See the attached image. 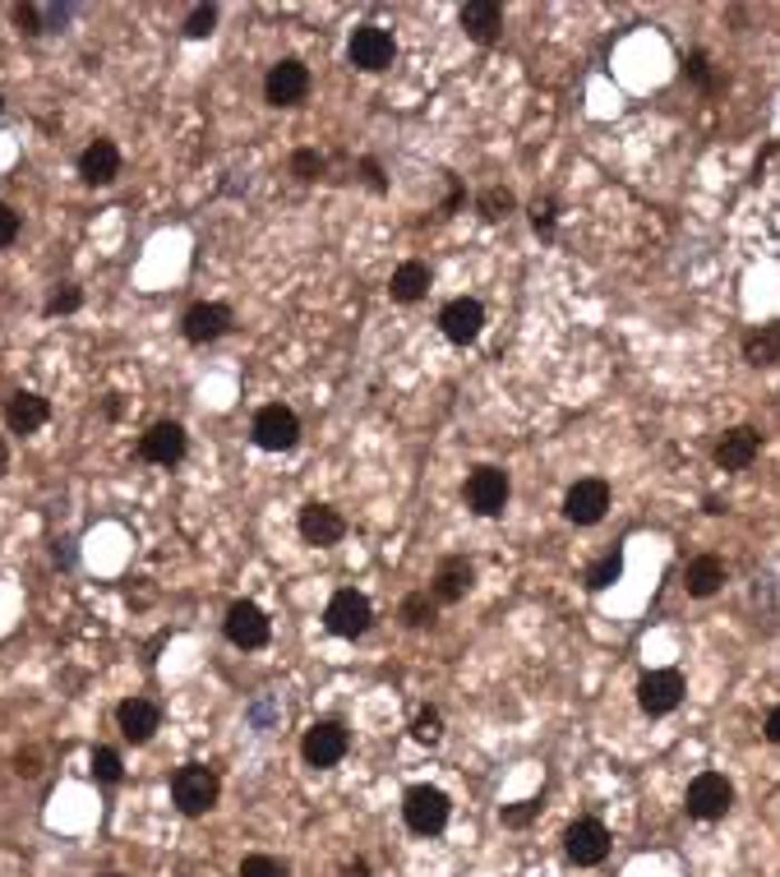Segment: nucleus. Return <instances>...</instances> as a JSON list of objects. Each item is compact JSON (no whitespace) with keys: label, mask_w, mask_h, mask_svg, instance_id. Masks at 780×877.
Listing matches in <instances>:
<instances>
[{"label":"nucleus","mask_w":780,"mask_h":877,"mask_svg":"<svg viewBox=\"0 0 780 877\" xmlns=\"http://www.w3.org/2000/svg\"><path fill=\"white\" fill-rule=\"evenodd\" d=\"M217 795H223V780H217L213 767L185 762V767L171 771V804L185 812V818H204V812H213Z\"/></svg>","instance_id":"f257e3e1"},{"label":"nucleus","mask_w":780,"mask_h":877,"mask_svg":"<svg viewBox=\"0 0 780 877\" xmlns=\"http://www.w3.org/2000/svg\"><path fill=\"white\" fill-rule=\"evenodd\" d=\"M448 795L440 786H412L407 795H402V822H407L412 836H440L448 827Z\"/></svg>","instance_id":"f03ea898"},{"label":"nucleus","mask_w":780,"mask_h":877,"mask_svg":"<svg viewBox=\"0 0 780 877\" xmlns=\"http://www.w3.org/2000/svg\"><path fill=\"white\" fill-rule=\"evenodd\" d=\"M509 494H513V485H509V472L504 466H476L472 476H466V485H462V499H466V509H472L476 518H498L509 509Z\"/></svg>","instance_id":"7ed1b4c3"},{"label":"nucleus","mask_w":780,"mask_h":877,"mask_svg":"<svg viewBox=\"0 0 780 877\" xmlns=\"http://www.w3.org/2000/svg\"><path fill=\"white\" fill-rule=\"evenodd\" d=\"M249 434H255V444L264 453H287L300 444V416L292 412V406L283 402H268L255 412V425H249Z\"/></svg>","instance_id":"20e7f679"},{"label":"nucleus","mask_w":780,"mask_h":877,"mask_svg":"<svg viewBox=\"0 0 780 877\" xmlns=\"http://www.w3.org/2000/svg\"><path fill=\"white\" fill-rule=\"evenodd\" d=\"M683 808H689V818H698V822H721L734 808V786L721 771H702V776H693L689 795H683Z\"/></svg>","instance_id":"39448f33"},{"label":"nucleus","mask_w":780,"mask_h":877,"mask_svg":"<svg viewBox=\"0 0 780 877\" xmlns=\"http://www.w3.org/2000/svg\"><path fill=\"white\" fill-rule=\"evenodd\" d=\"M347 748H352V735H347L342 720H315V726L305 730V739H300V758L315 771H328V767H337L342 758H347Z\"/></svg>","instance_id":"423d86ee"},{"label":"nucleus","mask_w":780,"mask_h":877,"mask_svg":"<svg viewBox=\"0 0 780 877\" xmlns=\"http://www.w3.org/2000/svg\"><path fill=\"white\" fill-rule=\"evenodd\" d=\"M324 623H328V633H337V638H361V633H369V623H374V605H369L365 591L342 587V591H333V601L324 610Z\"/></svg>","instance_id":"0eeeda50"},{"label":"nucleus","mask_w":780,"mask_h":877,"mask_svg":"<svg viewBox=\"0 0 780 877\" xmlns=\"http://www.w3.org/2000/svg\"><path fill=\"white\" fill-rule=\"evenodd\" d=\"M264 98H268V107H300L309 98V66H305V60L283 56L277 66H268Z\"/></svg>","instance_id":"6e6552de"},{"label":"nucleus","mask_w":780,"mask_h":877,"mask_svg":"<svg viewBox=\"0 0 780 877\" xmlns=\"http://www.w3.org/2000/svg\"><path fill=\"white\" fill-rule=\"evenodd\" d=\"M393 56H397V42H393L388 28H379V23H361L352 33V42H347V60L356 70H365V75L388 70Z\"/></svg>","instance_id":"1a4fd4ad"},{"label":"nucleus","mask_w":780,"mask_h":877,"mask_svg":"<svg viewBox=\"0 0 780 877\" xmlns=\"http://www.w3.org/2000/svg\"><path fill=\"white\" fill-rule=\"evenodd\" d=\"M610 513V485L601 476H582L577 485H569L564 494V518L573 526H596Z\"/></svg>","instance_id":"9d476101"},{"label":"nucleus","mask_w":780,"mask_h":877,"mask_svg":"<svg viewBox=\"0 0 780 877\" xmlns=\"http://www.w3.org/2000/svg\"><path fill=\"white\" fill-rule=\"evenodd\" d=\"M564 855H569L577 868L605 864V855H610V827L596 822V818H577V822L564 831Z\"/></svg>","instance_id":"9b49d317"},{"label":"nucleus","mask_w":780,"mask_h":877,"mask_svg":"<svg viewBox=\"0 0 780 877\" xmlns=\"http://www.w3.org/2000/svg\"><path fill=\"white\" fill-rule=\"evenodd\" d=\"M227 642L231 647H240V651H259V647H268V638H273V623H268V614L255 605V601H236L231 610H227Z\"/></svg>","instance_id":"f8f14e48"},{"label":"nucleus","mask_w":780,"mask_h":877,"mask_svg":"<svg viewBox=\"0 0 780 877\" xmlns=\"http://www.w3.org/2000/svg\"><path fill=\"white\" fill-rule=\"evenodd\" d=\"M683 702V674L679 670H651L638 679V707L646 716H670Z\"/></svg>","instance_id":"ddd939ff"},{"label":"nucleus","mask_w":780,"mask_h":877,"mask_svg":"<svg viewBox=\"0 0 780 877\" xmlns=\"http://www.w3.org/2000/svg\"><path fill=\"white\" fill-rule=\"evenodd\" d=\"M227 328H231V309L223 300H199L185 309V319H180L185 342H195V347H208V342L227 337Z\"/></svg>","instance_id":"4468645a"},{"label":"nucleus","mask_w":780,"mask_h":877,"mask_svg":"<svg viewBox=\"0 0 780 877\" xmlns=\"http://www.w3.org/2000/svg\"><path fill=\"white\" fill-rule=\"evenodd\" d=\"M190 449V434H185L180 421H158L144 438H139V457L152 462V466H176Z\"/></svg>","instance_id":"2eb2a0df"},{"label":"nucleus","mask_w":780,"mask_h":877,"mask_svg":"<svg viewBox=\"0 0 780 877\" xmlns=\"http://www.w3.org/2000/svg\"><path fill=\"white\" fill-rule=\"evenodd\" d=\"M440 328H444L448 342H457V347H472V342L481 337V328H485V305L472 300V296L448 300V305L440 309Z\"/></svg>","instance_id":"dca6fc26"},{"label":"nucleus","mask_w":780,"mask_h":877,"mask_svg":"<svg viewBox=\"0 0 780 877\" xmlns=\"http://www.w3.org/2000/svg\"><path fill=\"white\" fill-rule=\"evenodd\" d=\"M342 536H347V518H342L333 504H305L300 509V541L315 550H333Z\"/></svg>","instance_id":"f3484780"},{"label":"nucleus","mask_w":780,"mask_h":877,"mask_svg":"<svg viewBox=\"0 0 780 877\" xmlns=\"http://www.w3.org/2000/svg\"><path fill=\"white\" fill-rule=\"evenodd\" d=\"M758 453H762V434L753 425H734V430L721 434V444H715L711 457H715L721 472H743V466L758 462Z\"/></svg>","instance_id":"a211bd4d"},{"label":"nucleus","mask_w":780,"mask_h":877,"mask_svg":"<svg viewBox=\"0 0 780 877\" xmlns=\"http://www.w3.org/2000/svg\"><path fill=\"white\" fill-rule=\"evenodd\" d=\"M116 726H120V735L130 743H152V735L162 730V711H158V702H148V698H125L116 707Z\"/></svg>","instance_id":"6ab92c4d"},{"label":"nucleus","mask_w":780,"mask_h":877,"mask_svg":"<svg viewBox=\"0 0 780 877\" xmlns=\"http://www.w3.org/2000/svg\"><path fill=\"white\" fill-rule=\"evenodd\" d=\"M476 587V569H472V559H444L440 563V573H434V582H430V597H434V605H457L466 591Z\"/></svg>","instance_id":"aec40b11"},{"label":"nucleus","mask_w":780,"mask_h":877,"mask_svg":"<svg viewBox=\"0 0 780 877\" xmlns=\"http://www.w3.org/2000/svg\"><path fill=\"white\" fill-rule=\"evenodd\" d=\"M457 23L472 42L490 47L498 38V28H504V6H498V0H466V6L457 10Z\"/></svg>","instance_id":"412c9836"},{"label":"nucleus","mask_w":780,"mask_h":877,"mask_svg":"<svg viewBox=\"0 0 780 877\" xmlns=\"http://www.w3.org/2000/svg\"><path fill=\"white\" fill-rule=\"evenodd\" d=\"M47 421H51V402H47L42 393L19 388V393L6 397V425H10L14 434H38Z\"/></svg>","instance_id":"4be33fe9"},{"label":"nucleus","mask_w":780,"mask_h":877,"mask_svg":"<svg viewBox=\"0 0 780 877\" xmlns=\"http://www.w3.org/2000/svg\"><path fill=\"white\" fill-rule=\"evenodd\" d=\"M120 176V148L111 139H92L79 152V180L83 185H111Z\"/></svg>","instance_id":"5701e85b"},{"label":"nucleus","mask_w":780,"mask_h":877,"mask_svg":"<svg viewBox=\"0 0 780 877\" xmlns=\"http://www.w3.org/2000/svg\"><path fill=\"white\" fill-rule=\"evenodd\" d=\"M721 587H725V563L715 559V554H698L689 569H683V591H689V597H698V601L715 597Z\"/></svg>","instance_id":"b1692460"},{"label":"nucleus","mask_w":780,"mask_h":877,"mask_svg":"<svg viewBox=\"0 0 780 877\" xmlns=\"http://www.w3.org/2000/svg\"><path fill=\"white\" fill-rule=\"evenodd\" d=\"M425 292H430V268H425L421 259H407V264L393 268L388 296H393L397 305H416V300H425Z\"/></svg>","instance_id":"393cba45"},{"label":"nucleus","mask_w":780,"mask_h":877,"mask_svg":"<svg viewBox=\"0 0 780 877\" xmlns=\"http://www.w3.org/2000/svg\"><path fill=\"white\" fill-rule=\"evenodd\" d=\"M66 19H70L66 6H14V23H19V33H28V38L60 33V28H66Z\"/></svg>","instance_id":"a878e982"},{"label":"nucleus","mask_w":780,"mask_h":877,"mask_svg":"<svg viewBox=\"0 0 780 877\" xmlns=\"http://www.w3.org/2000/svg\"><path fill=\"white\" fill-rule=\"evenodd\" d=\"M743 361L753 369H767L780 361V324H762L753 333H743Z\"/></svg>","instance_id":"bb28decb"},{"label":"nucleus","mask_w":780,"mask_h":877,"mask_svg":"<svg viewBox=\"0 0 780 877\" xmlns=\"http://www.w3.org/2000/svg\"><path fill=\"white\" fill-rule=\"evenodd\" d=\"M83 305V292L75 287V282H60V287H51V296L42 300V315L56 319V315H75V309Z\"/></svg>","instance_id":"cd10ccee"},{"label":"nucleus","mask_w":780,"mask_h":877,"mask_svg":"<svg viewBox=\"0 0 780 877\" xmlns=\"http://www.w3.org/2000/svg\"><path fill=\"white\" fill-rule=\"evenodd\" d=\"M92 780H98V786H120L125 780V762L116 748H92Z\"/></svg>","instance_id":"c85d7f7f"},{"label":"nucleus","mask_w":780,"mask_h":877,"mask_svg":"<svg viewBox=\"0 0 780 877\" xmlns=\"http://www.w3.org/2000/svg\"><path fill=\"white\" fill-rule=\"evenodd\" d=\"M397 619L407 623V629H425V623H434V597H430V591H416V597L402 601Z\"/></svg>","instance_id":"c756f323"},{"label":"nucleus","mask_w":780,"mask_h":877,"mask_svg":"<svg viewBox=\"0 0 780 877\" xmlns=\"http://www.w3.org/2000/svg\"><path fill=\"white\" fill-rule=\"evenodd\" d=\"M476 208H481L485 223H498V217L513 213V190H504V185H490V190L476 199Z\"/></svg>","instance_id":"7c9ffc66"},{"label":"nucleus","mask_w":780,"mask_h":877,"mask_svg":"<svg viewBox=\"0 0 780 877\" xmlns=\"http://www.w3.org/2000/svg\"><path fill=\"white\" fill-rule=\"evenodd\" d=\"M619 578H623V559H619V554H605L601 563H591L586 587H591V591H610Z\"/></svg>","instance_id":"2f4dec72"},{"label":"nucleus","mask_w":780,"mask_h":877,"mask_svg":"<svg viewBox=\"0 0 780 877\" xmlns=\"http://www.w3.org/2000/svg\"><path fill=\"white\" fill-rule=\"evenodd\" d=\"M412 739H416V743H440V739H444V716L434 711V707H425V711L412 720Z\"/></svg>","instance_id":"473e14b6"},{"label":"nucleus","mask_w":780,"mask_h":877,"mask_svg":"<svg viewBox=\"0 0 780 877\" xmlns=\"http://www.w3.org/2000/svg\"><path fill=\"white\" fill-rule=\"evenodd\" d=\"M292 176H296V180H319V176H324V152L296 148V152H292Z\"/></svg>","instance_id":"72a5a7b5"},{"label":"nucleus","mask_w":780,"mask_h":877,"mask_svg":"<svg viewBox=\"0 0 780 877\" xmlns=\"http://www.w3.org/2000/svg\"><path fill=\"white\" fill-rule=\"evenodd\" d=\"M541 818V799H522V804H509L504 812H498V822H504V827H532Z\"/></svg>","instance_id":"f704fd0d"},{"label":"nucleus","mask_w":780,"mask_h":877,"mask_svg":"<svg viewBox=\"0 0 780 877\" xmlns=\"http://www.w3.org/2000/svg\"><path fill=\"white\" fill-rule=\"evenodd\" d=\"M683 75H689L698 88H707V92L721 88V79L711 75V56H707V51H693V56H689V66H683Z\"/></svg>","instance_id":"c9c22d12"},{"label":"nucleus","mask_w":780,"mask_h":877,"mask_svg":"<svg viewBox=\"0 0 780 877\" xmlns=\"http://www.w3.org/2000/svg\"><path fill=\"white\" fill-rule=\"evenodd\" d=\"M240 877H287V864H277L273 855H245Z\"/></svg>","instance_id":"e433bc0d"},{"label":"nucleus","mask_w":780,"mask_h":877,"mask_svg":"<svg viewBox=\"0 0 780 877\" xmlns=\"http://www.w3.org/2000/svg\"><path fill=\"white\" fill-rule=\"evenodd\" d=\"M217 28V6H195L185 14V38H208Z\"/></svg>","instance_id":"4c0bfd02"},{"label":"nucleus","mask_w":780,"mask_h":877,"mask_svg":"<svg viewBox=\"0 0 780 877\" xmlns=\"http://www.w3.org/2000/svg\"><path fill=\"white\" fill-rule=\"evenodd\" d=\"M554 223H559V204L554 199H536L532 204V227H536V236H554Z\"/></svg>","instance_id":"58836bf2"},{"label":"nucleus","mask_w":780,"mask_h":877,"mask_svg":"<svg viewBox=\"0 0 780 877\" xmlns=\"http://www.w3.org/2000/svg\"><path fill=\"white\" fill-rule=\"evenodd\" d=\"M19 231H23V217L10 204H0V249H10L19 240Z\"/></svg>","instance_id":"ea45409f"},{"label":"nucleus","mask_w":780,"mask_h":877,"mask_svg":"<svg viewBox=\"0 0 780 877\" xmlns=\"http://www.w3.org/2000/svg\"><path fill=\"white\" fill-rule=\"evenodd\" d=\"M361 176H365V185H369L374 195H384V190H388V180H384V167L374 162V158H365V162H361Z\"/></svg>","instance_id":"a19ab883"},{"label":"nucleus","mask_w":780,"mask_h":877,"mask_svg":"<svg viewBox=\"0 0 780 877\" xmlns=\"http://www.w3.org/2000/svg\"><path fill=\"white\" fill-rule=\"evenodd\" d=\"M762 735H767V743H780V707L767 716V726H762Z\"/></svg>","instance_id":"79ce46f5"},{"label":"nucleus","mask_w":780,"mask_h":877,"mask_svg":"<svg viewBox=\"0 0 780 877\" xmlns=\"http://www.w3.org/2000/svg\"><path fill=\"white\" fill-rule=\"evenodd\" d=\"M342 877H369V864H365V859H356V864L342 868Z\"/></svg>","instance_id":"37998d69"},{"label":"nucleus","mask_w":780,"mask_h":877,"mask_svg":"<svg viewBox=\"0 0 780 877\" xmlns=\"http://www.w3.org/2000/svg\"><path fill=\"white\" fill-rule=\"evenodd\" d=\"M10 472V449H6V438H0V476Z\"/></svg>","instance_id":"c03bdc74"},{"label":"nucleus","mask_w":780,"mask_h":877,"mask_svg":"<svg viewBox=\"0 0 780 877\" xmlns=\"http://www.w3.org/2000/svg\"><path fill=\"white\" fill-rule=\"evenodd\" d=\"M102 877H125V873H102Z\"/></svg>","instance_id":"a18cd8bd"},{"label":"nucleus","mask_w":780,"mask_h":877,"mask_svg":"<svg viewBox=\"0 0 780 877\" xmlns=\"http://www.w3.org/2000/svg\"><path fill=\"white\" fill-rule=\"evenodd\" d=\"M0 111H6V98H0Z\"/></svg>","instance_id":"49530a36"}]
</instances>
